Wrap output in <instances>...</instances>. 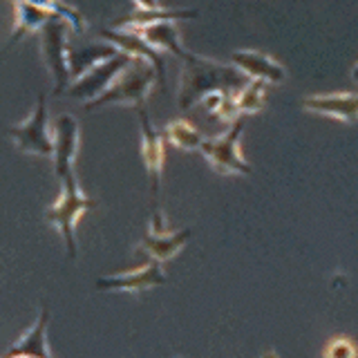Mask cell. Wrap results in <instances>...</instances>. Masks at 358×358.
Returning a JSON list of instances; mask_svg holds the SVG:
<instances>
[{"label":"cell","instance_id":"cell-1","mask_svg":"<svg viewBox=\"0 0 358 358\" xmlns=\"http://www.w3.org/2000/svg\"><path fill=\"white\" fill-rule=\"evenodd\" d=\"M253 78L246 76L235 65H224L204 56L190 54L182 61V72L177 78V103L179 110L188 112L193 106L201 103L213 92H233L238 94Z\"/></svg>","mask_w":358,"mask_h":358},{"label":"cell","instance_id":"cell-2","mask_svg":"<svg viewBox=\"0 0 358 358\" xmlns=\"http://www.w3.org/2000/svg\"><path fill=\"white\" fill-rule=\"evenodd\" d=\"M157 83H159V76L155 67L143 59H134L128 70H123L103 94L83 106L85 110H101L108 106H137L139 110L145 108V99L150 96Z\"/></svg>","mask_w":358,"mask_h":358},{"label":"cell","instance_id":"cell-3","mask_svg":"<svg viewBox=\"0 0 358 358\" xmlns=\"http://www.w3.org/2000/svg\"><path fill=\"white\" fill-rule=\"evenodd\" d=\"M61 184H63L61 195L52 206H48V210H45V220H48V224H52L54 229H59L61 238L65 242L67 255L76 257V249H78L76 246V222L81 220L85 210L94 208L96 201L92 197H87L81 190L74 171L67 173L61 179Z\"/></svg>","mask_w":358,"mask_h":358},{"label":"cell","instance_id":"cell-4","mask_svg":"<svg viewBox=\"0 0 358 358\" xmlns=\"http://www.w3.org/2000/svg\"><path fill=\"white\" fill-rule=\"evenodd\" d=\"M70 31H74L72 25L61 16H56L41 29V54H43V61L52 74L54 96L63 94L65 90H70V85H72L70 48H67Z\"/></svg>","mask_w":358,"mask_h":358},{"label":"cell","instance_id":"cell-5","mask_svg":"<svg viewBox=\"0 0 358 358\" xmlns=\"http://www.w3.org/2000/svg\"><path fill=\"white\" fill-rule=\"evenodd\" d=\"M244 132V119H238L220 137H206L199 152L204 155L208 166L220 175H251V166L244 162L240 150V137Z\"/></svg>","mask_w":358,"mask_h":358},{"label":"cell","instance_id":"cell-6","mask_svg":"<svg viewBox=\"0 0 358 358\" xmlns=\"http://www.w3.org/2000/svg\"><path fill=\"white\" fill-rule=\"evenodd\" d=\"M7 134L14 139L16 148L27 155L38 157H54V137L50 132L48 121V99L45 94H38L36 103H34L29 117L25 121L16 123L7 130Z\"/></svg>","mask_w":358,"mask_h":358},{"label":"cell","instance_id":"cell-7","mask_svg":"<svg viewBox=\"0 0 358 358\" xmlns=\"http://www.w3.org/2000/svg\"><path fill=\"white\" fill-rule=\"evenodd\" d=\"M132 61L134 59L126 52L115 54L110 61L92 67V70L85 72L81 78H76V81L70 85V90H67V94H70L72 99L83 101V103H90V101H94L103 94L106 90L121 76V72L128 70Z\"/></svg>","mask_w":358,"mask_h":358},{"label":"cell","instance_id":"cell-8","mask_svg":"<svg viewBox=\"0 0 358 358\" xmlns=\"http://www.w3.org/2000/svg\"><path fill=\"white\" fill-rule=\"evenodd\" d=\"M166 282V273L162 271V262L150 260L130 271L103 275L96 280L99 291H117V294H139V291H148Z\"/></svg>","mask_w":358,"mask_h":358},{"label":"cell","instance_id":"cell-9","mask_svg":"<svg viewBox=\"0 0 358 358\" xmlns=\"http://www.w3.org/2000/svg\"><path fill=\"white\" fill-rule=\"evenodd\" d=\"M139 126H141V159L150 177L152 197H157L162 188V173L166 159V134L155 130L145 108H139Z\"/></svg>","mask_w":358,"mask_h":358},{"label":"cell","instance_id":"cell-10","mask_svg":"<svg viewBox=\"0 0 358 358\" xmlns=\"http://www.w3.org/2000/svg\"><path fill=\"white\" fill-rule=\"evenodd\" d=\"M101 36L106 38V43L115 45L119 52H126L130 54L132 59H143L148 61L155 70L157 76H159V85H166V61H164V54L152 48V45L145 41L139 31L134 29H115V27H108V29H101Z\"/></svg>","mask_w":358,"mask_h":358},{"label":"cell","instance_id":"cell-11","mask_svg":"<svg viewBox=\"0 0 358 358\" xmlns=\"http://www.w3.org/2000/svg\"><path fill=\"white\" fill-rule=\"evenodd\" d=\"M54 173L63 179L67 173L74 171V159L78 155V143H81V130L78 121L72 115H61L54 123Z\"/></svg>","mask_w":358,"mask_h":358},{"label":"cell","instance_id":"cell-12","mask_svg":"<svg viewBox=\"0 0 358 358\" xmlns=\"http://www.w3.org/2000/svg\"><path fill=\"white\" fill-rule=\"evenodd\" d=\"M302 108L313 115L331 117L343 123L358 121V94L334 92V94H311L302 99Z\"/></svg>","mask_w":358,"mask_h":358},{"label":"cell","instance_id":"cell-13","mask_svg":"<svg viewBox=\"0 0 358 358\" xmlns=\"http://www.w3.org/2000/svg\"><path fill=\"white\" fill-rule=\"evenodd\" d=\"M233 65L242 70L253 81L264 83H282L287 78L285 67L280 65L273 56L257 50H235L233 52Z\"/></svg>","mask_w":358,"mask_h":358},{"label":"cell","instance_id":"cell-14","mask_svg":"<svg viewBox=\"0 0 358 358\" xmlns=\"http://www.w3.org/2000/svg\"><path fill=\"white\" fill-rule=\"evenodd\" d=\"M48 324H50V309L41 307L38 318L31 322V327L20 336V338L5 352V358H52L48 345Z\"/></svg>","mask_w":358,"mask_h":358},{"label":"cell","instance_id":"cell-15","mask_svg":"<svg viewBox=\"0 0 358 358\" xmlns=\"http://www.w3.org/2000/svg\"><path fill=\"white\" fill-rule=\"evenodd\" d=\"M14 3V25H11V38H9V48L22 41L31 31H38L48 25L50 20L56 18L54 11L43 9L38 5H31L27 0H11Z\"/></svg>","mask_w":358,"mask_h":358},{"label":"cell","instance_id":"cell-16","mask_svg":"<svg viewBox=\"0 0 358 358\" xmlns=\"http://www.w3.org/2000/svg\"><path fill=\"white\" fill-rule=\"evenodd\" d=\"M197 18V9H134L128 16L112 22L115 29H141L155 22H177Z\"/></svg>","mask_w":358,"mask_h":358},{"label":"cell","instance_id":"cell-17","mask_svg":"<svg viewBox=\"0 0 358 358\" xmlns=\"http://www.w3.org/2000/svg\"><path fill=\"white\" fill-rule=\"evenodd\" d=\"M190 235L193 231L190 229H184V231H175L171 235H145V238L139 242L137 251L139 253H145L150 257V260H157V262H168L173 260V257L184 249L188 244Z\"/></svg>","mask_w":358,"mask_h":358},{"label":"cell","instance_id":"cell-18","mask_svg":"<svg viewBox=\"0 0 358 358\" xmlns=\"http://www.w3.org/2000/svg\"><path fill=\"white\" fill-rule=\"evenodd\" d=\"M134 31H139L141 36L159 52L175 54L179 61H184L190 56V52L182 45V34H179L175 22H155V25L134 29Z\"/></svg>","mask_w":358,"mask_h":358},{"label":"cell","instance_id":"cell-19","mask_svg":"<svg viewBox=\"0 0 358 358\" xmlns=\"http://www.w3.org/2000/svg\"><path fill=\"white\" fill-rule=\"evenodd\" d=\"M119 54V50L110 43H94V45H83V48L70 50V72H72V83L76 78H81L85 72L92 67L110 61L112 56Z\"/></svg>","mask_w":358,"mask_h":358},{"label":"cell","instance_id":"cell-20","mask_svg":"<svg viewBox=\"0 0 358 358\" xmlns=\"http://www.w3.org/2000/svg\"><path fill=\"white\" fill-rule=\"evenodd\" d=\"M164 134H166V139L175 145V148L188 150V152L199 150L201 143H204V139H206V137H201V132L190 121H186V119L168 121L166 128H164Z\"/></svg>","mask_w":358,"mask_h":358},{"label":"cell","instance_id":"cell-21","mask_svg":"<svg viewBox=\"0 0 358 358\" xmlns=\"http://www.w3.org/2000/svg\"><path fill=\"white\" fill-rule=\"evenodd\" d=\"M201 103H204L208 117L217 119L222 123H229V126H233V123L240 119L238 101H235L233 92H213V94H208L204 101H201Z\"/></svg>","mask_w":358,"mask_h":358},{"label":"cell","instance_id":"cell-22","mask_svg":"<svg viewBox=\"0 0 358 358\" xmlns=\"http://www.w3.org/2000/svg\"><path fill=\"white\" fill-rule=\"evenodd\" d=\"M264 96H266L264 81H251L249 85H244L240 92L235 94L240 115H255V112H260V108L264 106Z\"/></svg>","mask_w":358,"mask_h":358},{"label":"cell","instance_id":"cell-23","mask_svg":"<svg viewBox=\"0 0 358 358\" xmlns=\"http://www.w3.org/2000/svg\"><path fill=\"white\" fill-rule=\"evenodd\" d=\"M27 3L38 5V7H43V9H50V11H54L56 16L65 18V20L72 25L74 34H83L85 27H87V22H85V18H83L81 11H76V9L70 7V5H65L63 0H27Z\"/></svg>","mask_w":358,"mask_h":358},{"label":"cell","instance_id":"cell-24","mask_svg":"<svg viewBox=\"0 0 358 358\" xmlns=\"http://www.w3.org/2000/svg\"><path fill=\"white\" fill-rule=\"evenodd\" d=\"M324 358H358V350L350 338L338 336V338H331L327 347H324Z\"/></svg>","mask_w":358,"mask_h":358},{"label":"cell","instance_id":"cell-25","mask_svg":"<svg viewBox=\"0 0 358 358\" xmlns=\"http://www.w3.org/2000/svg\"><path fill=\"white\" fill-rule=\"evenodd\" d=\"M148 233L150 235H171V233H175L171 227H168L166 215L159 208L152 210V217H150V224H148Z\"/></svg>","mask_w":358,"mask_h":358},{"label":"cell","instance_id":"cell-26","mask_svg":"<svg viewBox=\"0 0 358 358\" xmlns=\"http://www.w3.org/2000/svg\"><path fill=\"white\" fill-rule=\"evenodd\" d=\"M137 9H162V3L159 0H132Z\"/></svg>","mask_w":358,"mask_h":358},{"label":"cell","instance_id":"cell-27","mask_svg":"<svg viewBox=\"0 0 358 358\" xmlns=\"http://www.w3.org/2000/svg\"><path fill=\"white\" fill-rule=\"evenodd\" d=\"M262 358H280V354H278L275 350H268V352L262 354Z\"/></svg>","mask_w":358,"mask_h":358},{"label":"cell","instance_id":"cell-28","mask_svg":"<svg viewBox=\"0 0 358 358\" xmlns=\"http://www.w3.org/2000/svg\"><path fill=\"white\" fill-rule=\"evenodd\" d=\"M352 78H354V81L358 83V63L354 65V70H352Z\"/></svg>","mask_w":358,"mask_h":358},{"label":"cell","instance_id":"cell-29","mask_svg":"<svg viewBox=\"0 0 358 358\" xmlns=\"http://www.w3.org/2000/svg\"><path fill=\"white\" fill-rule=\"evenodd\" d=\"M3 358H5V356H3ZM20 358H29V356H20Z\"/></svg>","mask_w":358,"mask_h":358}]
</instances>
